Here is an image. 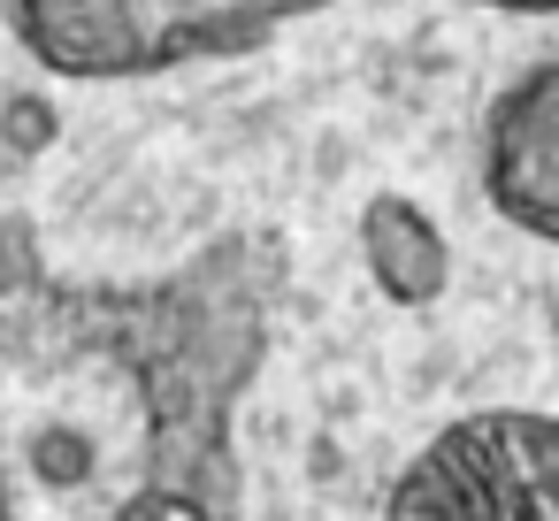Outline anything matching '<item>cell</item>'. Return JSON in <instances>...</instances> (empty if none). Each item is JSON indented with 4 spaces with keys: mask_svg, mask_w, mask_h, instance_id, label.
<instances>
[{
    "mask_svg": "<svg viewBox=\"0 0 559 521\" xmlns=\"http://www.w3.org/2000/svg\"><path fill=\"white\" fill-rule=\"evenodd\" d=\"M551 368H559V307H551Z\"/></svg>",
    "mask_w": 559,
    "mask_h": 521,
    "instance_id": "cell-8",
    "label": "cell"
},
{
    "mask_svg": "<svg viewBox=\"0 0 559 521\" xmlns=\"http://www.w3.org/2000/svg\"><path fill=\"white\" fill-rule=\"evenodd\" d=\"M483 192L506 223L559 246V55L498 93L483 123Z\"/></svg>",
    "mask_w": 559,
    "mask_h": 521,
    "instance_id": "cell-2",
    "label": "cell"
},
{
    "mask_svg": "<svg viewBox=\"0 0 559 521\" xmlns=\"http://www.w3.org/2000/svg\"><path fill=\"white\" fill-rule=\"evenodd\" d=\"M192 521H238V513H230V506H200Z\"/></svg>",
    "mask_w": 559,
    "mask_h": 521,
    "instance_id": "cell-7",
    "label": "cell"
},
{
    "mask_svg": "<svg viewBox=\"0 0 559 521\" xmlns=\"http://www.w3.org/2000/svg\"><path fill=\"white\" fill-rule=\"evenodd\" d=\"M330 0H9V24L55 78H154L207 55H261L284 24ZM513 16H559V0H483Z\"/></svg>",
    "mask_w": 559,
    "mask_h": 521,
    "instance_id": "cell-1",
    "label": "cell"
},
{
    "mask_svg": "<svg viewBox=\"0 0 559 521\" xmlns=\"http://www.w3.org/2000/svg\"><path fill=\"white\" fill-rule=\"evenodd\" d=\"M383 521H483V475H475V437L467 422L444 429L391 490Z\"/></svg>",
    "mask_w": 559,
    "mask_h": 521,
    "instance_id": "cell-4",
    "label": "cell"
},
{
    "mask_svg": "<svg viewBox=\"0 0 559 521\" xmlns=\"http://www.w3.org/2000/svg\"><path fill=\"white\" fill-rule=\"evenodd\" d=\"M353 246H360L368 284L406 315H421L452 292V238L414 192H368L360 223H353Z\"/></svg>",
    "mask_w": 559,
    "mask_h": 521,
    "instance_id": "cell-3",
    "label": "cell"
},
{
    "mask_svg": "<svg viewBox=\"0 0 559 521\" xmlns=\"http://www.w3.org/2000/svg\"><path fill=\"white\" fill-rule=\"evenodd\" d=\"M47 292V261L32 246V223H0V307H16V299H39Z\"/></svg>",
    "mask_w": 559,
    "mask_h": 521,
    "instance_id": "cell-6",
    "label": "cell"
},
{
    "mask_svg": "<svg viewBox=\"0 0 559 521\" xmlns=\"http://www.w3.org/2000/svg\"><path fill=\"white\" fill-rule=\"evenodd\" d=\"M62 146V108L47 85H9L0 93V162L9 169H32Z\"/></svg>",
    "mask_w": 559,
    "mask_h": 521,
    "instance_id": "cell-5",
    "label": "cell"
}]
</instances>
